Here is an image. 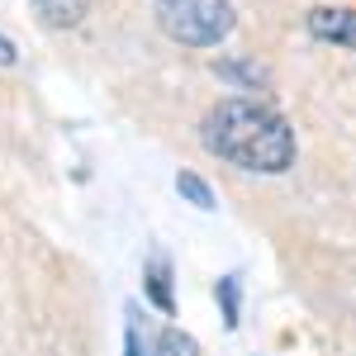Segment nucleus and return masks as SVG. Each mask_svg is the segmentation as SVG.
Here are the masks:
<instances>
[{
  "label": "nucleus",
  "mask_w": 356,
  "mask_h": 356,
  "mask_svg": "<svg viewBox=\"0 0 356 356\" xmlns=\"http://www.w3.org/2000/svg\"><path fill=\"white\" fill-rule=\"evenodd\" d=\"M200 143L209 157L238 166V171H252V176H285L300 157L290 119L252 95L219 100L200 119Z\"/></svg>",
  "instance_id": "nucleus-1"
},
{
  "label": "nucleus",
  "mask_w": 356,
  "mask_h": 356,
  "mask_svg": "<svg viewBox=\"0 0 356 356\" xmlns=\"http://www.w3.org/2000/svg\"><path fill=\"white\" fill-rule=\"evenodd\" d=\"M157 24L181 48H219L233 33L238 15H233V0H166L157 5Z\"/></svg>",
  "instance_id": "nucleus-2"
},
{
  "label": "nucleus",
  "mask_w": 356,
  "mask_h": 356,
  "mask_svg": "<svg viewBox=\"0 0 356 356\" xmlns=\"http://www.w3.org/2000/svg\"><path fill=\"white\" fill-rule=\"evenodd\" d=\"M304 29H309L318 43H332V48L356 53V10L352 5H314V10L304 15Z\"/></svg>",
  "instance_id": "nucleus-3"
},
{
  "label": "nucleus",
  "mask_w": 356,
  "mask_h": 356,
  "mask_svg": "<svg viewBox=\"0 0 356 356\" xmlns=\"http://www.w3.org/2000/svg\"><path fill=\"white\" fill-rule=\"evenodd\" d=\"M209 67L228 90H271V72L257 57H214Z\"/></svg>",
  "instance_id": "nucleus-4"
},
{
  "label": "nucleus",
  "mask_w": 356,
  "mask_h": 356,
  "mask_svg": "<svg viewBox=\"0 0 356 356\" xmlns=\"http://www.w3.org/2000/svg\"><path fill=\"white\" fill-rule=\"evenodd\" d=\"M33 10L43 15V24L53 29H76L90 15V0H33Z\"/></svg>",
  "instance_id": "nucleus-5"
},
{
  "label": "nucleus",
  "mask_w": 356,
  "mask_h": 356,
  "mask_svg": "<svg viewBox=\"0 0 356 356\" xmlns=\"http://www.w3.org/2000/svg\"><path fill=\"white\" fill-rule=\"evenodd\" d=\"M143 280H147V300L157 304L162 314H171V309H176V295H171V261H166L162 252H157V257L147 261Z\"/></svg>",
  "instance_id": "nucleus-6"
},
{
  "label": "nucleus",
  "mask_w": 356,
  "mask_h": 356,
  "mask_svg": "<svg viewBox=\"0 0 356 356\" xmlns=\"http://www.w3.org/2000/svg\"><path fill=\"white\" fill-rule=\"evenodd\" d=\"M214 295L223 304V328H238L243 323V285H238V275H219Z\"/></svg>",
  "instance_id": "nucleus-7"
},
{
  "label": "nucleus",
  "mask_w": 356,
  "mask_h": 356,
  "mask_svg": "<svg viewBox=\"0 0 356 356\" xmlns=\"http://www.w3.org/2000/svg\"><path fill=\"white\" fill-rule=\"evenodd\" d=\"M176 191H181V200L195 204V209H214V191H209V181L195 176V171H181V176H176Z\"/></svg>",
  "instance_id": "nucleus-8"
},
{
  "label": "nucleus",
  "mask_w": 356,
  "mask_h": 356,
  "mask_svg": "<svg viewBox=\"0 0 356 356\" xmlns=\"http://www.w3.org/2000/svg\"><path fill=\"white\" fill-rule=\"evenodd\" d=\"M157 356H200V342H195L191 332H181V328H162Z\"/></svg>",
  "instance_id": "nucleus-9"
},
{
  "label": "nucleus",
  "mask_w": 356,
  "mask_h": 356,
  "mask_svg": "<svg viewBox=\"0 0 356 356\" xmlns=\"http://www.w3.org/2000/svg\"><path fill=\"white\" fill-rule=\"evenodd\" d=\"M124 356H147L143 352V337H138V309L129 304V328H124Z\"/></svg>",
  "instance_id": "nucleus-10"
},
{
  "label": "nucleus",
  "mask_w": 356,
  "mask_h": 356,
  "mask_svg": "<svg viewBox=\"0 0 356 356\" xmlns=\"http://www.w3.org/2000/svg\"><path fill=\"white\" fill-rule=\"evenodd\" d=\"M15 43H10V38H5V33H0V67H15Z\"/></svg>",
  "instance_id": "nucleus-11"
},
{
  "label": "nucleus",
  "mask_w": 356,
  "mask_h": 356,
  "mask_svg": "<svg viewBox=\"0 0 356 356\" xmlns=\"http://www.w3.org/2000/svg\"><path fill=\"white\" fill-rule=\"evenodd\" d=\"M157 5H166V0H157Z\"/></svg>",
  "instance_id": "nucleus-12"
}]
</instances>
